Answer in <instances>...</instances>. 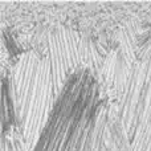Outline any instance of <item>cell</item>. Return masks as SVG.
I'll return each mask as SVG.
<instances>
[{"label":"cell","mask_w":151,"mask_h":151,"mask_svg":"<svg viewBox=\"0 0 151 151\" xmlns=\"http://www.w3.org/2000/svg\"><path fill=\"white\" fill-rule=\"evenodd\" d=\"M97 151H131L127 137L110 106L105 107L101 118Z\"/></svg>","instance_id":"cell-5"},{"label":"cell","mask_w":151,"mask_h":151,"mask_svg":"<svg viewBox=\"0 0 151 151\" xmlns=\"http://www.w3.org/2000/svg\"><path fill=\"white\" fill-rule=\"evenodd\" d=\"M15 127L28 151H33L57 99L49 61L35 50L24 52L9 76Z\"/></svg>","instance_id":"cell-2"},{"label":"cell","mask_w":151,"mask_h":151,"mask_svg":"<svg viewBox=\"0 0 151 151\" xmlns=\"http://www.w3.org/2000/svg\"><path fill=\"white\" fill-rule=\"evenodd\" d=\"M131 151H151V77L126 131Z\"/></svg>","instance_id":"cell-4"},{"label":"cell","mask_w":151,"mask_h":151,"mask_svg":"<svg viewBox=\"0 0 151 151\" xmlns=\"http://www.w3.org/2000/svg\"><path fill=\"white\" fill-rule=\"evenodd\" d=\"M42 56L49 61L57 97L74 72L80 69L96 72L102 65V56L97 45L66 27L50 29L47 36V53Z\"/></svg>","instance_id":"cell-3"},{"label":"cell","mask_w":151,"mask_h":151,"mask_svg":"<svg viewBox=\"0 0 151 151\" xmlns=\"http://www.w3.org/2000/svg\"><path fill=\"white\" fill-rule=\"evenodd\" d=\"M1 151H28L21 135L16 130V127H11V130L8 133L3 131Z\"/></svg>","instance_id":"cell-6"},{"label":"cell","mask_w":151,"mask_h":151,"mask_svg":"<svg viewBox=\"0 0 151 151\" xmlns=\"http://www.w3.org/2000/svg\"><path fill=\"white\" fill-rule=\"evenodd\" d=\"M94 74L80 69L68 78L33 151H97L106 105Z\"/></svg>","instance_id":"cell-1"}]
</instances>
